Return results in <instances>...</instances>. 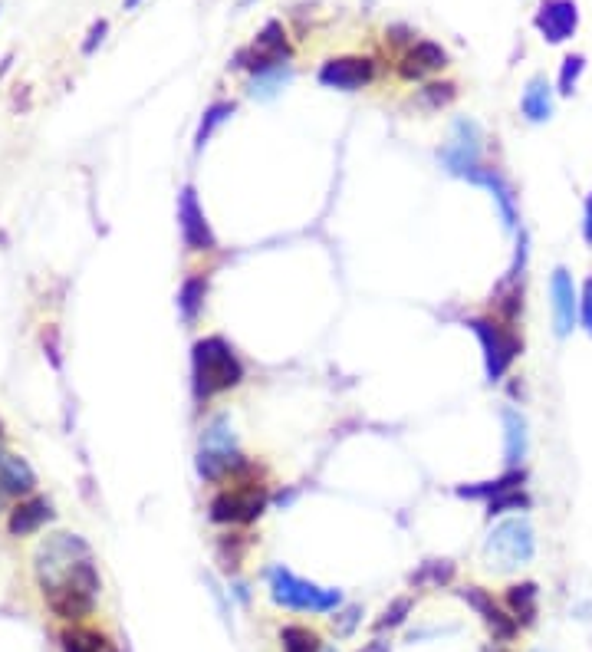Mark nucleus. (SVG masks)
<instances>
[{"label": "nucleus", "instance_id": "obj_6", "mask_svg": "<svg viewBox=\"0 0 592 652\" xmlns=\"http://www.w3.org/2000/svg\"><path fill=\"white\" fill-rule=\"evenodd\" d=\"M270 583V600L293 613H336L343 606V590L336 587H320L313 580L296 577L290 567H270L267 570Z\"/></svg>", "mask_w": 592, "mask_h": 652}, {"label": "nucleus", "instance_id": "obj_5", "mask_svg": "<svg viewBox=\"0 0 592 652\" xmlns=\"http://www.w3.org/2000/svg\"><path fill=\"white\" fill-rule=\"evenodd\" d=\"M270 508V488L264 478H244L224 485L208 504V521L218 527H250Z\"/></svg>", "mask_w": 592, "mask_h": 652}, {"label": "nucleus", "instance_id": "obj_14", "mask_svg": "<svg viewBox=\"0 0 592 652\" xmlns=\"http://www.w3.org/2000/svg\"><path fill=\"white\" fill-rule=\"evenodd\" d=\"M533 27L543 37V43L560 47V43L573 40L579 30V4L576 0H540L537 14H533Z\"/></svg>", "mask_w": 592, "mask_h": 652}, {"label": "nucleus", "instance_id": "obj_1", "mask_svg": "<svg viewBox=\"0 0 592 652\" xmlns=\"http://www.w3.org/2000/svg\"><path fill=\"white\" fill-rule=\"evenodd\" d=\"M33 573L50 610L66 623H83L93 616L102 577L89 547L79 534H50L33 554Z\"/></svg>", "mask_w": 592, "mask_h": 652}, {"label": "nucleus", "instance_id": "obj_45", "mask_svg": "<svg viewBox=\"0 0 592 652\" xmlns=\"http://www.w3.org/2000/svg\"><path fill=\"white\" fill-rule=\"evenodd\" d=\"M323 652H336V649H329V646H323Z\"/></svg>", "mask_w": 592, "mask_h": 652}, {"label": "nucleus", "instance_id": "obj_9", "mask_svg": "<svg viewBox=\"0 0 592 652\" xmlns=\"http://www.w3.org/2000/svg\"><path fill=\"white\" fill-rule=\"evenodd\" d=\"M527 264H530V238L527 231H520L517 238V254L510 271L497 280V287L491 290V313L504 323L517 326L523 317V297H527Z\"/></svg>", "mask_w": 592, "mask_h": 652}, {"label": "nucleus", "instance_id": "obj_35", "mask_svg": "<svg viewBox=\"0 0 592 652\" xmlns=\"http://www.w3.org/2000/svg\"><path fill=\"white\" fill-rule=\"evenodd\" d=\"M106 37H109V20L106 17H99V20H93V27H89V33H86V40H83V56H93L102 43H106Z\"/></svg>", "mask_w": 592, "mask_h": 652}, {"label": "nucleus", "instance_id": "obj_2", "mask_svg": "<svg viewBox=\"0 0 592 652\" xmlns=\"http://www.w3.org/2000/svg\"><path fill=\"white\" fill-rule=\"evenodd\" d=\"M247 379L241 353L218 333H208L191 346V396L198 406H211L224 392H234Z\"/></svg>", "mask_w": 592, "mask_h": 652}, {"label": "nucleus", "instance_id": "obj_34", "mask_svg": "<svg viewBox=\"0 0 592 652\" xmlns=\"http://www.w3.org/2000/svg\"><path fill=\"white\" fill-rule=\"evenodd\" d=\"M237 541H241V534H224L221 537V544H218V554H221V560H224V567H237L241 564V557H244V547L247 544H241L237 547Z\"/></svg>", "mask_w": 592, "mask_h": 652}, {"label": "nucleus", "instance_id": "obj_37", "mask_svg": "<svg viewBox=\"0 0 592 652\" xmlns=\"http://www.w3.org/2000/svg\"><path fill=\"white\" fill-rule=\"evenodd\" d=\"M579 326L592 336V277H586L583 290H579Z\"/></svg>", "mask_w": 592, "mask_h": 652}, {"label": "nucleus", "instance_id": "obj_29", "mask_svg": "<svg viewBox=\"0 0 592 652\" xmlns=\"http://www.w3.org/2000/svg\"><path fill=\"white\" fill-rule=\"evenodd\" d=\"M293 83V66H283V70H270V73H260V76H250L247 83V93L254 99H273L277 93H283Z\"/></svg>", "mask_w": 592, "mask_h": 652}, {"label": "nucleus", "instance_id": "obj_19", "mask_svg": "<svg viewBox=\"0 0 592 652\" xmlns=\"http://www.w3.org/2000/svg\"><path fill=\"white\" fill-rule=\"evenodd\" d=\"M500 422H504V462L507 468H523L530 455V422L527 415L514 406L500 409Z\"/></svg>", "mask_w": 592, "mask_h": 652}, {"label": "nucleus", "instance_id": "obj_20", "mask_svg": "<svg viewBox=\"0 0 592 652\" xmlns=\"http://www.w3.org/2000/svg\"><path fill=\"white\" fill-rule=\"evenodd\" d=\"M553 106H556V89H553V83L546 80L543 73L530 76L527 86H523V96H520V112H523V119L533 122V126H543V122L553 119Z\"/></svg>", "mask_w": 592, "mask_h": 652}, {"label": "nucleus", "instance_id": "obj_25", "mask_svg": "<svg viewBox=\"0 0 592 652\" xmlns=\"http://www.w3.org/2000/svg\"><path fill=\"white\" fill-rule=\"evenodd\" d=\"M234 112H237V103H231V99H214V103L201 112V122L195 129V152L198 155L204 152V145L214 139V132H218L224 122H231Z\"/></svg>", "mask_w": 592, "mask_h": 652}, {"label": "nucleus", "instance_id": "obj_16", "mask_svg": "<svg viewBox=\"0 0 592 652\" xmlns=\"http://www.w3.org/2000/svg\"><path fill=\"white\" fill-rule=\"evenodd\" d=\"M550 310H553V333L566 340L579 326V287L566 267H556L550 274Z\"/></svg>", "mask_w": 592, "mask_h": 652}, {"label": "nucleus", "instance_id": "obj_44", "mask_svg": "<svg viewBox=\"0 0 592 652\" xmlns=\"http://www.w3.org/2000/svg\"><path fill=\"white\" fill-rule=\"evenodd\" d=\"M250 4H254V0H237V10H247Z\"/></svg>", "mask_w": 592, "mask_h": 652}, {"label": "nucleus", "instance_id": "obj_18", "mask_svg": "<svg viewBox=\"0 0 592 652\" xmlns=\"http://www.w3.org/2000/svg\"><path fill=\"white\" fill-rule=\"evenodd\" d=\"M53 504L40 494H30V498H20L14 508H10L7 517V531L14 537H33L37 531H43L53 521Z\"/></svg>", "mask_w": 592, "mask_h": 652}, {"label": "nucleus", "instance_id": "obj_41", "mask_svg": "<svg viewBox=\"0 0 592 652\" xmlns=\"http://www.w3.org/2000/svg\"><path fill=\"white\" fill-rule=\"evenodd\" d=\"M366 652H389V643H382V639H375V643H372Z\"/></svg>", "mask_w": 592, "mask_h": 652}, {"label": "nucleus", "instance_id": "obj_24", "mask_svg": "<svg viewBox=\"0 0 592 652\" xmlns=\"http://www.w3.org/2000/svg\"><path fill=\"white\" fill-rule=\"evenodd\" d=\"M507 610L520 623V629H527L537 623L540 616V587L533 580H520L507 587Z\"/></svg>", "mask_w": 592, "mask_h": 652}, {"label": "nucleus", "instance_id": "obj_3", "mask_svg": "<svg viewBox=\"0 0 592 652\" xmlns=\"http://www.w3.org/2000/svg\"><path fill=\"white\" fill-rule=\"evenodd\" d=\"M195 468L201 481L208 485H234V481L244 478H260V468L250 462L237 445V435L227 422V415H214V419L204 425L201 432V445H198V458Z\"/></svg>", "mask_w": 592, "mask_h": 652}, {"label": "nucleus", "instance_id": "obj_31", "mask_svg": "<svg viewBox=\"0 0 592 652\" xmlns=\"http://www.w3.org/2000/svg\"><path fill=\"white\" fill-rule=\"evenodd\" d=\"M586 73V56L583 53H566L560 63V76H556V96H573L579 89V80Z\"/></svg>", "mask_w": 592, "mask_h": 652}, {"label": "nucleus", "instance_id": "obj_22", "mask_svg": "<svg viewBox=\"0 0 592 652\" xmlns=\"http://www.w3.org/2000/svg\"><path fill=\"white\" fill-rule=\"evenodd\" d=\"M0 488H4L10 498H30V494L37 491V471L27 465V458L0 448Z\"/></svg>", "mask_w": 592, "mask_h": 652}, {"label": "nucleus", "instance_id": "obj_11", "mask_svg": "<svg viewBox=\"0 0 592 652\" xmlns=\"http://www.w3.org/2000/svg\"><path fill=\"white\" fill-rule=\"evenodd\" d=\"M178 231H181V241H185V247L191 254H214V251H218V234H214L208 215H204L195 185H181Z\"/></svg>", "mask_w": 592, "mask_h": 652}, {"label": "nucleus", "instance_id": "obj_30", "mask_svg": "<svg viewBox=\"0 0 592 652\" xmlns=\"http://www.w3.org/2000/svg\"><path fill=\"white\" fill-rule=\"evenodd\" d=\"M487 508V517H507V514H523V511H530L533 508V498L527 494V488H510L504 494H497V498H491L484 504Z\"/></svg>", "mask_w": 592, "mask_h": 652}, {"label": "nucleus", "instance_id": "obj_39", "mask_svg": "<svg viewBox=\"0 0 592 652\" xmlns=\"http://www.w3.org/2000/svg\"><path fill=\"white\" fill-rule=\"evenodd\" d=\"M583 241L592 247V191H589V198L583 205Z\"/></svg>", "mask_w": 592, "mask_h": 652}, {"label": "nucleus", "instance_id": "obj_27", "mask_svg": "<svg viewBox=\"0 0 592 652\" xmlns=\"http://www.w3.org/2000/svg\"><path fill=\"white\" fill-rule=\"evenodd\" d=\"M60 646L63 652H109V639L106 633H96V629L73 623L70 629L60 633Z\"/></svg>", "mask_w": 592, "mask_h": 652}, {"label": "nucleus", "instance_id": "obj_21", "mask_svg": "<svg viewBox=\"0 0 592 652\" xmlns=\"http://www.w3.org/2000/svg\"><path fill=\"white\" fill-rule=\"evenodd\" d=\"M510 488H527V468H507L504 475H497L491 481H464V485H454V494L461 501H481L487 504L497 494H504Z\"/></svg>", "mask_w": 592, "mask_h": 652}, {"label": "nucleus", "instance_id": "obj_43", "mask_svg": "<svg viewBox=\"0 0 592 652\" xmlns=\"http://www.w3.org/2000/svg\"><path fill=\"white\" fill-rule=\"evenodd\" d=\"M7 501H10V494L0 488V511H7Z\"/></svg>", "mask_w": 592, "mask_h": 652}, {"label": "nucleus", "instance_id": "obj_12", "mask_svg": "<svg viewBox=\"0 0 592 652\" xmlns=\"http://www.w3.org/2000/svg\"><path fill=\"white\" fill-rule=\"evenodd\" d=\"M375 60L372 56L346 53V56H329L316 70V83L323 89H336V93H359L375 80Z\"/></svg>", "mask_w": 592, "mask_h": 652}, {"label": "nucleus", "instance_id": "obj_23", "mask_svg": "<svg viewBox=\"0 0 592 652\" xmlns=\"http://www.w3.org/2000/svg\"><path fill=\"white\" fill-rule=\"evenodd\" d=\"M208 290H211V277L204 271H195L181 280L175 303H178V317L185 320V326H195L201 320L204 307H208Z\"/></svg>", "mask_w": 592, "mask_h": 652}, {"label": "nucleus", "instance_id": "obj_17", "mask_svg": "<svg viewBox=\"0 0 592 652\" xmlns=\"http://www.w3.org/2000/svg\"><path fill=\"white\" fill-rule=\"evenodd\" d=\"M448 63H451V56L441 43L415 40V43H408L402 56H398V76H402L405 83H421V80H428L431 73H441Z\"/></svg>", "mask_w": 592, "mask_h": 652}, {"label": "nucleus", "instance_id": "obj_47", "mask_svg": "<svg viewBox=\"0 0 592 652\" xmlns=\"http://www.w3.org/2000/svg\"><path fill=\"white\" fill-rule=\"evenodd\" d=\"M491 652H507V649H491Z\"/></svg>", "mask_w": 592, "mask_h": 652}, {"label": "nucleus", "instance_id": "obj_13", "mask_svg": "<svg viewBox=\"0 0 592 652\" xmlns=\"http://www.w3.org/2000/svg\"><path fill=\"white\" fill-rule=\"evenodd\" d=\"M464 182H471L477 188H487L491 191V198H494V208H497V215H500V224H504V231L514 234L517 231V221H520V211H517V191L514 185L507 182V175L500 172L497 165H474L468 175H464Z\"/></svg>", "mask_w": 592, "mask_h": 652}, {"label": "nucleus", "instance_id": "obj_4", "mask_svg": "<svg viewBox=\"0 0 592 652\" xmlns=\"http://www.w3.org/2000/svg\"><path fill=\"white\" fill-rule=\"evenodd\" d=\"M464 326L474 333L477 346H481L487 382L491 386L494 382H504L514 363L523 356V336L517 333V326L504 323L494 313H477V317L464 320Z\"/></svg>", "mask_w": 592, "mask_h": 652}, {"label": "nucleus", "instance_id": "obj_42", "mask_svg": "<svg viewBox=\"0 0 592 652\" xmlns=\"http://www.w3.org/2000/svg\"><path fill=\"white\" fill-rule=\"evenodd\" d=\"M139 7H142V0H122V10H129V14H132V10H139Z\"/></svg>", "mask_w": 592, "mask_h": 652}, {"label": "nucleus", "instance_id": "obj_7", "mask_svg": "<svg viewBox=\"0 0 592 652\" xmlns=\"http://www.w3.org/2000/svg\"><path fill=\"white\" fill-rule=\"evenodd\" d=\"M484 554L497 570H520L537 554V531L527 517H504L491 534H487Z\"/></svg>", "mask_w": 592, "mask_h": 652}, {"label": "nucleus", "instance_id": "obj_40", "mask_svg": "<svg viewBox=\"0 0 592 652\" xmlns=\"http://www.w3.org/2000/svg\"><path fill=\"white\" fill-rule=\"evenodd\" d=\"M10 66H14V53H7L4 60H0V80H4V76L10 73Z\"/></svg>", "mask_w": 592, "mask_h": 652}, {"label": "nucleus", "instance_id": "obj_48", "mask_svg": "<svg viewBox=\"0 0 592 652\" xmlns=\"http://www.w3.org/2000/svg\"><path fill=\"white\" fill-rule=\"evenodd\" d=\"M109 652H112V649H109Z\"/></svg>", "mask_w": 592, "mask_h": 652}, {"label": "nucleus", "instance_id": "obj_38", "mask_svg": "<svg viewBox=\"0 0 592 652\" xmlns=\"http://www.w3.org/2000/svg\"><path fill=\"white\" fill-rule=\"evenodd\" d=\"M43 350H47L53 369H63V359H60V333H56V326H50V330L43 333Z\"/></svg>", "mask_w": 592, "mask_h": 652}, {"label": "nucleus", "instance_id": "obj_26", "mask_svg": "<svg viewBox=\"0 0 592 652\" xmlns=\"http://www.w3.org/2000/svg\"><path fill=\"white\" fill-rule=\"evenodd\" d=\"M454 577H458V567H454V560H425L412 577V587L418 590H441V587H451Z\"/></svg>", "mask_w": 592, "mask_h": 652}, {"label": "nucleus", "instance_id": "obj_15", "mask_svg": "<svg viewBox=\"0 0 592 652\" xmlns=\"http://www.w3.org/2000/svg\"><path fill=\"white\" fill-rule=\"evenodd\" d=\"M458 597L468 603L477 616H481V623L491 629L494 643H514L517 633H520V623H517L514 616H510V610H504V606H500L484 587H474V583H468V587L458 590Z\"/></svg>", "mask_w": 592, "mask_h": 652}, {"label": "nucleus", "instance_id": "obj_36", "mask_svg": "<svg viewBox=\"0 0 592 652\" xmlns=\"http://www.w3.org/2000/svg\"><path fill=\"white\" fill-rule=\"evenodd\" d=\"M359 623H362V606H346V610H336V616H333L336 636H349Z\"/></svg>", "mask_w": 592, "mask_h": 652}, {"label": "nucleus", "instance_id": "obj_33", "mask_svg": "<svg viewBox=\"0 0 592 652\" xmlns=\"http://www.w3.org/2000/svg\"><path fill=\"white\" fill-rule=\"evenodd\" d=\"M412 610H415V600L412 597H395L389 606L382 610V616L375 620V633H385V629H398V626H405V620L412 616Z\"/></svg>", "mask_w": 592, "mask_h": 652}, {"label": "nucleus", "instance_id": "obj_8", "mask_svg": "<svg viewBox=\"0 0 592 652\" xmlns=\"http://www.w3.org/2000/svg\"><path fill=\"white\" fill-rule=\"evenodd\" d=\"M293 63V43L280 20H267L254 40L234 53L231 70H244L247 76H260L270 70H283Z\"/></svg>", "mask_w": 592, "mask_h": 652}, {"label": "nucleus", "instance_id": "obj_46", "mask_svg": "<svg viewBox=\"0 0 592 652\" xmlns=\"http://www.w3.org/2000/svg\"><path fill=\"white\" fill-rule=\"evenodd\" d=\"M0 435H4V422H0Z\"/></svg>", "mask_w": 592, "mask_h": 652}, {"label": "nucleus", "instance_id": "obj_32", "mask_svg": "<svg viewBox=\"0 0 592 652\" xmlns=\"http://www.w3.org/2000/svg\"><path fill=\"white\" fill-rule=\"evenodd\" d=\"M418 99H421V106H428V109H444L458 99V86L451 80H428L418 89Z\"/></svg>", "mask_w": 592, "mask_h": 652}, {"label": "nucleus", "instance_id": "obj_28", "mask_svg": "<svg viewBox=\"0 0 592 652\" xmlns=\"http://www.w3.org/2000/svg\"><path fill=\"white\" fill-rule=\"evenodd\" d=\"M280 649L283 652H323V639L320 633H313L310 626L287 623L280 629Z\"/></svg>", "mask_w": 592, "mask_h": 652}, {"label": "nucleus", "instance_id": "obj_10", "mask_svg": "<svg viewBox=\"0 0 592 652\" xmlns=\"http://www.w3.org/2000/svg\"><path fill=\"white\" fill-rule=\"evenodd\" d=\"M438 162L448 175L464 178L474 165L484 162V129L481 122H474L468 116L454 119L451 126V139L444 149H438Z\"/></svg>", "mask_w": 592, "mask_h": 652}]
</instances>
